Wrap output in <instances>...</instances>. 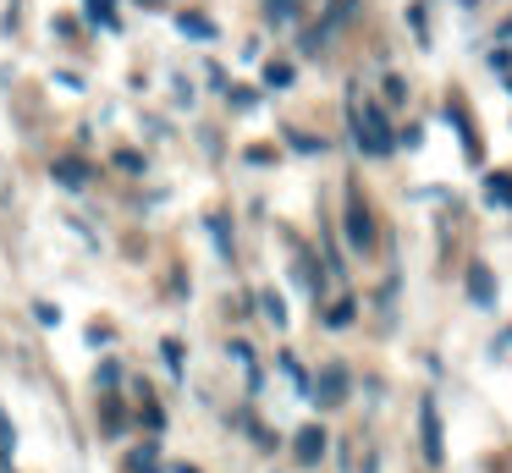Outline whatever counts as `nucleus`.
<instances>
[{
  "instance_id": "f257e3e1",
  "label": "nucleus",
  "mask_w": 512,
  "mask_h": 473,
  "mask_svg": "<svg viewBox=\"0 0 512 473\" xmlns=\"http://www.w3.org/2000/svg\"><path fill=\"white\" fill-rule=\"evenodd\" d=\"M347 110H353V132H358V149H364V154H391V149H397V138H391L386 116H380L375 105L358 110V99H353Z\"/></svg>"
},
{
  "instance_id": "f03ea898",
  "label": "nucleus",
  "mask_w": 512,
  "mask_h": 473,
  "mask_svg": "<svg viewBox=\"0 0 512 473\" xmlns=\"http://www.w3.org/2000/svg\"><path fill=\"white\" fill-rule=\"evenodd\" d=\"M419 435H424V457L441 468L446 446H441V413H435V396H424V402H419Z\"/></svg>"
},
{
  "instance_id": "7ed1b4c3",
  "label": "nucleus",
  "mask_w": 512,
  "mask_h": 473,
  "mask_svg": "<svg viewBox=\"0 0 512 473\" xmlns=\"http://www.w3.org/2000/svg\"><path fill=\"white\" fill-rule=\"evenodd\" d=\"M309 396H314V402H325V407L347 402V369H342V363H325L320 380L309 385Z\"/></svg>"
},
{
  "instance_id": "20e7f679",
  "label": "nucleus",
  "mask_w": 512,
  "mask_h": 473,
  "mask_svg": "<svg viewBox=\"0 0 512 473\" xmlns=\"http://www.w3.org/2000/svg\"><path fill=\"white\" fill-rule=\"evenodd\" d=\"M468 297H474V308H496V275L485 264H468Z\"/></svg>"
},
{
  "instance_id": "39448f33",
  "label": "nucleus",
  "mask_w": 512,
  "mask_h": 473,
  "mask_svg": "<svg viewBox=\"0 0 512 473\" xmlns=\"http://www.w3.org/2000/svg\"><path fill=\"white\" fill-rule=\"evenodd\" d=\"M292 451H298V462H303V468H314V462H320L325 457V429H298V446H292Z\"/></svg>"
},
{
  "instance_id": "423d86ee",
  "label": "nucleus",
  "mask_w": 512,
  "mask_h": 473,
  "mask_svg": "<svg viewBox=\"0 0 512 473\" xmlns=\"http://www.w3.org/2000/svg\"><path fill=\"white\" fill-rule=\"evenodd\" d=\"M347 237H353L358 248H364V242L375 237V226H369V209L358 204V198H347Z\"/></svg>"
},
{
  "instance_id": "0eeeda50",
  "label": "nucleus",
  "mask_w": 512,
  "mask_h": 473,
  "mask_svg": "<svg viewBox=\"0 0 512 473\" xmlns=\"http://www.w3.org/2000/svg\"><path fill=\"white\" fill-rule=\"evenodd\" d=\"M50 176H56L67 193H78V187L89 182V165H83V160H56V165H50Z\"/></svg>"
},
{
  "instance_id": "6e6552de",
  "label": "nucleus",
  "mask_w": 512,
  "mask_h": 473,
  "mask_svg": "<svg viewBox=\"0 0 512 473\" xmlns=\"http://www.w3.org/2000/svg\"><path fill=\"white\" fill-rule=\"evenodd\" d=\"M446 121H452L457 132H463V154H468V160H479V138L468 132V116H463V105H446Z\"/></svg>"
},
{
  "instance_id": "1a4fd4ad",
  "label": "nucleus",
  "mask_w": 512,
  "mask_h": 473,
  "mask_svg": "<svg viewBox=\"0 0 512 473\" xmlns=\"http://www.w3.org/2000/svg\"><path fill=\"white\" fill-rule=\"evenodd\" d=\"M485 198H490V204H501V209H512V176L507 171L485 176Z\"/></svg>"
},
{
  "instance_id": "9d476101",
  "label": "nucleus",
  "mask_w": 512,
  "mask_h": 473,
  "mask_svg": "<svg viewBox=\"0 0 512 473\" xmlns=\"http://www.w3.org/2000/svg\"><path fill=\"white\" fill-rule=\"evenodd\" d=\"M177 28H182V33H193V39H215V22H210V17H188V11H182Z\"/></svg>"
},
{
  "instance_id": "9b49d317",
  "label": "nucleus",
  "mask_w": 512,
  "mask_h": 473,
  "mask_svg": "<svg viewBox=\"0 0 512 473\" xmlns=\"http://www.w3.org/2000/svg\"><path fill=\"white\" fill-rule=\"evenodd\" d=\"M89 22H100V28H116V6H111V0H89Z\"/></svg>"
},
{
  "instance_id": "f8f14e48",
  "label": "nucleus",
  "mask_w": 512,
  "mask_h": 473,
  "mask_svg": "<svg viewBox=\"0 0 512 473\" xmlns=\"http://www.w3.org/2000/svg\"><path fill=\"white\" fill-rule=\"evenodd\" d=\"M12 451H17V429H12V418L0 413V457L12 462Z\"/></svg>"
},
{
  "instance_id": "ddd939ff",
  "label": "nucleus",
  "mask_w": 512,
  "mask_h": 473,
  "mask_svg": "<svg viewBox=\"0 0 512 473\" xmlns=\"http://www.w3.org/2000/svg\"><path fill=\"white\" fill-rule=\"evenodd\" d=\"M259 303H265V314H270V325H287V303H281L276 292H265L259 297Z\"/></svg>"
},
{
  "instance_id": "4468645a",
  "label": "nucleus",
  "mask_w": 512,
  "mask_h": 473,
  "mask_svg": "<svg viewBox=\"0 0 512 473\" xmlns=\"http://www.w3.org/2000/svg\"><path fill=\"white\" fill-rule=\"evenodd\" d=\"M325 325L331 330H342V325H353V303H336L331 314H325Z\"/></svg>"
},
{
  "instance_id": "2eb2a0df",
  "label": "nucleus",
  "mask_w": 512,
  "mask_h": 473,
  "mask_svg": "<svg viewBox=\"0 0 512 473\" xmlns=\"http://www.w3.org/2000/svg\"><path fill=\"white\" fill-rule=\"evenodd\" d=\"M265 83H270V88H287V83H292V66H270Z\"/></svg>"
},
{
  "instance_id": "dca6fc26",
  "label": "nucleus",
  "mask_w": 512,
  "mask_h": 473,
  "mask_svg": "<svg viewBox=\"0 0 512 473\" xmlns=\"http://www.w3.org/2000/svg\"><path fill=\"white\" fill-rule=\"evenodd\" d=\"M34 314H39V325H61V308L56 303H34Z\"/></svg>"
},
{
  "instance_id": "f3484780",
  "label": "nucleus",
  "mask_w": 512,
  "mask_h": 473,
  "mask_svg": "<svg viewBox=\"0 0 512 473\" xmlns=\"http://www.w3.org/2000/svg\"><path fill=\"white\" fill-rule=\"evenodd\" d=\"M116 165H122V171H144V154H133V149H122V154H116Z\"/></svg>"
},
{
  "instance_id": "a211bd4d",
  "label": "nucleus",
  "mask_w": 512,
  "mask_h": 473,
  "mask_svg": "<svg viewBox=\"0 0 512 473\" xmlns=\"http://www.w3.org/2000/svg\"><path fill=\"white\" fill-rule=\"evenodd\" d=\"M166 363H171V374H182V347L177 341H166Z\"/></svg>"
},
{
  "instance_id": "6ab92c4d",
  "label": "nucleus",
  "mask_w": 512,
  "mask_h": 473,
  "mask_svg": "<svg viewBox=\"0 0 512 473\" xmlns=\"http://www.w3.org/2000/svg\"><path fill=\"white\" fill-rule=\"evenodd\" d=\"M501 33H507V39H512V17H507V22H501Z\"/></svg>"
},
{
  "instance_id": "aec40b11",
  "label": "nucleus",
  "mask_w": 512,
  "mask_h": 473,
  "mask_svg": "<svg viewBox=\"0 0 512 473\" xmlns=\"http://www.w3.org/2000/svg\"><path fill=\"white\" fill-rule=\"evenodd\" d=\"M463 6H474V0H463Z\"/></svg>"
}]
</instances>
